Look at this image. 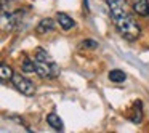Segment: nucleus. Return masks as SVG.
Here are the masks:
<instances>
[{
	"instance_id": "9b49d317",
	"label": "nucleus",
	"mask_w": 149,
	"mask_h": 133,
	"mask_svg": "<svg viewBox=\"0 0 149 133\" xmlns=\"http://www.w3.org/2000/svg\"><path fill=\"white\" fill-rule=\"evenodd\" d=\"M21 71L26 72V74H32L36 72V63H34V58H24L23 59V64H21Z\"/></svg>"
},
{
	"instance_id": "423d86ee",
	"label": "nucleus",
	"mask_w": 149,
	"mask_h": 133,
	"mask_svg": "<svg viewBox=\"0 0 149 133\" xmlns=\"http://www.w3.org/2000/svg\"><path fill=\"white\" fill-rule=\"evenodd\" d=\"M53 29H55V21H53L52 18H43V19H40V23L37 24L36 32L39 34V36H43V34H47V32H52Z\"/></svg>"
},
{
	"instance_id": "0eeeda50",
	"label": "nucleus",
	"mask_w": 149,
	"mask_h": 133,
	"mask_svg": "<svg viewBox=\"0 0 149 133\" xmlns=\"http://www.w3.org/2000/svg\"><path fill=\"white\" fill-rule=\"evenodd\" d=\"M128 119L132 120L133 123H141L143 120V104L141 101H136L132 107V114L128 116Z\"/></svg>"
},
{
	"instance_id": "f257e3e1",
	"label": "nucleus",
	"mask_w": 149,
	"mask_h": 133,
	"mask_svg": "<svg viewBox=\"0 0 149 133\" xmlns=\"http://www.w3.org/2000/svg\"><path fill=\"white\" fill-rule=\"evenodd\" d=\"M109 8L111 18H112L114 26L117 27L119 34L127 39L128 42H135L141 36V27L133 19V16L127 11L125 0H104Z\"/></svg>"
},
{
	"instance_id": "f03ea898",
	"label": "nucleus",
	"mask_w": 149,
	"mask_h": 133,
	"mask_svg": "<svg viewBox=\"0 0 149 133\" xmlns=\"http://www.w3.org/2000/svg\"><path fill=\"white\" fill-rule=\"evenodd\" d=\"M34 63H36V74H39L42 79H56L59 75V66L48 55L47 50H34Z\"/></svg>"
},
{
	"instance_id": "6e6552de",
	"label": "nucleus",
	"mask_w": 149,
	"mask_h": 133,
	"mask_svg": "<svg viewBox=\"0 0 149 133\" xmlns=\"http://www.w3.org/2000/svg\"><path fill=\"white\" fill-rule=\"evenodd\" d=\"M47 123H48L53 130H56V132H61L63 130V120H61V117H59L58 114H55V112H52V114L47 116Z\"/></svg>"
},
{
	"instance_id": "9d476101",
	"label": "nucleus",
	"mask_w": 149,
	"mask_h": 133,
	"mask_svg": "<svg viewBox=\"0 0 149 133\" xmlns=\"http://www.w3.org/2000/svg\"><path fill=\"white\" fill-rule=\"evenodd\" d=\"M13 75H15L13 69H11L8 64L2 63V68H0V79H2L3 82H8V80H11V79H13Z\"/></svg>"
},
{
	"instance_id": "39448f33",
	"label": "nucleus",
	"mask_w": 149,
	"mask_h": 133,
	"mask_svg": "<svg viewBox=\"0 0 149 133\" xmlns=\"http://www.w3.org/2000/svg\"><path fill=\"white\" fill-rule=\"evenodd\" d=\"M56 23L61 26L63 31H71L72 27L75 26V21L72 19L69 15L63 13V11H59V13H56Z\"/></svg>"
},
{
	"instance_id": "7ed1b4c3",
	"label": "nucleus",
	"mask_w": 149,
	"mask_h": 133,
	"mask_svg": "<svg viewBox=\"0 0 149 133\" xmlns=\"http://www.w3.org/2000/svg\"><path fill=\"white\" fill-rule=\"evenodd\" d=\"M11 84L24 96H34L36 95V85H34V82H31L23 74H15L13 79H11Z\"/></svg>"
},
{
	"instance_id": "f8f14e48",
	"label": "nucleus",
	"mask_w": 149,
	"mask_h": 133,
	"mask_svg": "<svg viewBox=\"0 0 149 133\" xmlns=\"http://www.w3.org/2000/svg\"><path fill=\"white\" fill-rule=\"evenodd\" d=\"M80 47L82 48H93L95 50V48H98V42L93 39H85V40H82Z\"/></svg>"
},
{
	"instance_id": "1a4fd4ad",
	"label": "nucleus",
	"mask_w": 149,
	"mask_h": 133,
	"mask_svg": "<svg viewBox=\"0 0 149 133\" xmlns=\"http://www.w3.org/2000/svg\"><path fill=\"white\" fill-rule=\"evenodd\" d=\"M109 80L114 82V84H123V82L127 80V75L123 71H120V69H112V71L109 72Z\"/></svg>"
},
{
	"instance_id": "20e7f679",
	"label": "nucleus",
	"mask_w": 149,
	"mask_h": 133,
	"mask_svg": "<svg viewBox=\"0 0 149 133\" xmlns=\"http://www.w3.org/2000/svg\"><path fill=\"white\" fill-rule=\"evenodd\" d=\"M132 10L139 16H149V0H128Z\"/></svg>"
}]
</instances>
